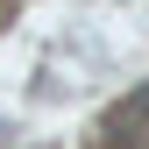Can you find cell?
I'll use <instances>...</instances> for the list:
<instances>
[{
    "instance_id": "6da1fadb",
    "label": "cell",
    "mask_w": 149,
    "mask_h": 149,
    "mask_svg": "<svg viewBox=\"0 0 149 149\" xmlns=\"http://www.w3.org/2000/svg\"><path fill=\"white\" fill-rule=\"evenodd\" d=\"M114 121H149V85L135 92V100H121V114H114Z\"/></svg>"
}]
</instances>
